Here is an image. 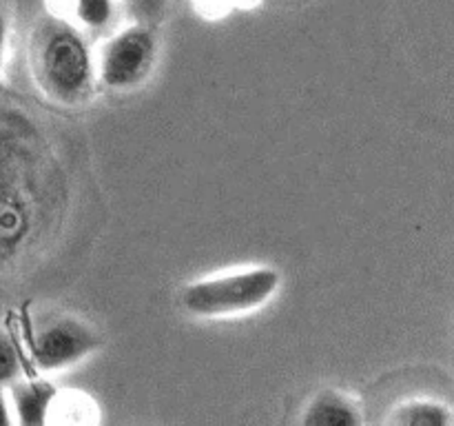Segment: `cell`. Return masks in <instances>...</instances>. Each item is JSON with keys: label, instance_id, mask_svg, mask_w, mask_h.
<instances>
[{"label": "cell", "instance_id": "5b68a950", "mask_svg": "<svg viewBox=\"0 0 454 426\" xmlns=\"http://www.w3.org/2000/svg\"><path fill=\"white\" fill-rule=\"evenodd\" d=\"M58 390L44 380L13 382L9 390L13 422L22 426H40L51 420V406Z\"/></svg>", "mask_w": 454, "mask_h": 426}, {"label": "cell", "instance_id": "52a82bcc", "mask_svg": "<svg viewBox=\"0 0 454 426\" xmlns=\"http://www.w3.org/2000/svg\"><path fill=\"white\" fill-rule=\"evenodd\" d=\"M388 422L397 426H448L452 422V413L446 404L437 402V399L421 398L393 408Z\"/></svg>", "mask_w": 454, "mask_h": 426}, {"label": "cell", "instance_id": "6da1fadb", "mask_svg": "<svg viewBox=\"0 0 454 426\" xmlns=\"http://www.w3.org/2000/svg\"><path fill=\"white\" fill-rule=\"evenodd\" d=\"M34 71L40 87L62 105H78L91 93L96 65L87 40L69 22L49 20L35 34Z\"/></svg>", "mask_w": 454, "mask_h": 426}, {"label": "cell", "instance_id": "3957f363", "mask_svg": "<svg viewBox=\"0 0 454 426\" xmlns=\"http://www.w3.org/2000/svg\"><path fill=\"white\" fill-rule=\"evenodd\" d=\"M158 53V38L151 25L133 22L105 40L93 56L96 80L111 91L136 89L149 75Z\"/></svg>", "mask_w": 454, "mask_h": 426}, {"label": "cell", "instance_id": "ba28073f", "mask_svg": "<svg viewBox=\"0 0 454 426\" xmlns=\"http://www.w3.org/2000/svg\"><path fill=\"white\" fill-rule=\"evenodd\" d=\"M71 12L84 29L100 31L114 22L118 3L115 0H71Z\"/></svg>", "mask_w": 454, "mask_h": 426}, {"label": "cell", "instance_id": "8992f818", "mask_svg": "<svg viewBox=\"0 0 454 426\" xmlns=\"http://www.w3.org/2000/svg\"><path fill=\"white\" fill-rule=\"evenodd\" d=\"M304 426H357L362 413L350 395L337 389H324L315 395L301 415Z\"/></svg>", "mask_w": 454, "mask_h": 426}, {"label": "cell", "instance_id": "8fae6325", "mask_svg": "<svg viewBox=\"0 0 454 426\" xmlns=\"http://www.w3.org/2000/svg\"><path fill=\"white\" fill-rule=\"evenodd\" d=\"M13 424V413H12V402H9V393H4L3 386H0V426Z\"/></svg>", "mask_w": 454, "mask_h": 426}, {"label": "cell", "instance_id": "9c48e42d", "mask_svg": "<svg viewBox=\"0 0 454 426\" xmlns=\"http://www.w3.org/2000/svg\"><path fill=\"white\" fill-rule=\"evenodd\" d=\"M22 371L20 353H18L16 344H13L12 337L3 335L0 333V386L12 384L18 380Z\"/></svg>", "mask_w": 454, "mask_h": 426}, {"label": "cell", "instance_id": "30bf717a", "mask_svg": "<svg viewBox=\"0 0 454 426\" xmlns=\"http://www.w3.org/2000/svg\"><path fill=\"white\" fill-rule=\"evenodd\" d=\"M122 3L136 22H146V25L158 22L168 7V0H122Z\"/></svg>", "mask_w": 454, "mask_h": 426}, {"label": "cell", "instance_id": "7c38bea8", "mask_svg": "<svg viewBox=\"0 0 454 426\" xmlns=\"http://www.w3.org/2000/svg\"><path fill=\"white\" fill-rule=\"evenodd\" d=\"M7 34H9V22L4 18V13L0 12V67L4 60V49H7Z\"/></svg>", "mask_w": 454, "mask_h": 426}, {"label": "cell", "instance_id": "7a4b0ae2", "mask_svg": "<svg viewBox=\"0 0 454 426\" xmlns=\"http://www.w3.org/2000/svg\"><path fill=\"white\" fill-rule=\"evenodd\" d=\"M279 282L282 275L273 266L229 271L186 284L180 304L195 318H233L262 309L279 291Z\"/></svg>", "mask_w": 454, "mask_h": 426}, {"label": "cell", "instance_id": "277c9868", "mask_svg": "<svg viewBox=\"0 0 454 426\" xmlns=\"http://www.w3.org/2000/svg\"><path fill=\"white\" fill-rule=\"evenodd\" d=\"M100 342V333L89 322L74 315H58L35 328L29 340V353L38 371L56 373L82 362Z\"/></svg>", "mask_w": 454, "mask_h": 426}]
</instances>
